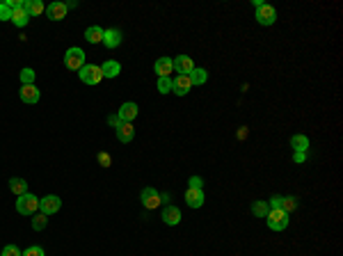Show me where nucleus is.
Here are the masks:
<instances>
[{"label":"nucleus","instance_id":"obj_21","mask_svg":"<svg viewBox=\"0 0 343 256\" xmlns=\"http://www.w3.org/2000/svg\"><path fill=\"white\" fill-rule=\"evenodd\" d=\"M103 27L101 25H91L85 30V39L89 41V44H103Z\"/></svg>","mask_w":343,"mask_h":256},{"label":"nucleus","instance_id":"obj_14","mask_svg":"<svg viewBox=\"0 0 343 256\" xmlns=\"http://www.w3.org/2000/svg\"><path fill=\"white\" fill-rule=\"evenodd\" d=\"M137 112H140V108H137V103H133V101H128V103H123L121 108H119V119H121V121H128L131 123L133 119L137 117Z\"/></svg>","mask_w":343,"mask_h":256},{"label":"nucleus","instance_id":"obj_6","mask_svg":"<svg viewBox=\"0 0 343 256\" xmlns=\"http://www.w3.org/2000/svg\"><path fill=\"white\" fill-rule=\"evenodd\" d=\"M59 206H62V199L57 195H48L44 199H39V210L44 215H55L59 210Z\"/></svg>","mask_w":343,"mask_h":256},{"label":"nucleus","instance_id":"obj_37","mask_svg":"<svg viewBox=\"0 0 343 256\" xmlns=\"http://www.w3.org/2000/svg\"><path fill=\"white\" fill-rule=\"evenodd\" d=\"M293 160H295V163H304V160H306V153H295V155H293Z\"/></svg>","mask_w":343,"mask_h":256},{"label":"nucleus","instance_id":"obj_34","mask_svg":"<svg viewBox=\"0 0 343 256\" xmlns=\"http://www.w3.org/2000/svg\"><path fill=\"white\" fill-rule=\"evenodd\" d=\"M121 119H119V114H110V117H108V126H112L114 128V131H117V128L119 126H121Z\"/></svg>","mask_w":343,"mask_h":256},{"label":"nucleus","instance_id":"obj_3","mask_svg":"<svg viewBox=\"0 0 343 256\" xmlns=\"http://www.w3.org/2000/svg\"><path fill=\"white\" fill-rule=\"evenodd\" d=\"M265 222L272 231H284L288 227V213H284L282 208H270L265 215Z\"/></svg>","mask_w":343,"mask_h":256},{"label":"nucleus","instance_id":"obj_13","mask_svg":"<svg viewBox=\"0 0 343 256\" xmlns=\"http://www.w3.org/2000/svg\"><path fill=\"white\" fill-rule=\"evenodd\" d=\"M185 201L190 208H201L204 206V190H197V187H188L185 190Z\"/></svg>","mask_w":343,"mask_h":256},{"label":"nucleus","instance_id":"obj_2","mask_svg":"<svg viewBox=\"0 0 343 256\" xmlns=\"http://www.w3.org/2000/svg\"><path fill=\"white\" fill-rule=\"evenodd\" d=\"M16 210L18 215H35L39 210V199L30 192H25V195L16 197Z\"/></svg>","mask_w":343,"mask_h":256},{"label":"nucleus","instance_id":"obj_9","mask_svg":"<svg viewBox=\"0 0 343 256\" xmlns=\"http://www.w3.org/2000/svg\"><path fill=\"white\" fill-rule=\"evenodd\" d=\"M153 71L158 73V78H169V73H174V59H172V57H160V59H155Z\"/></svg>","mask_w":343,"mask_h":256},{"label":"nucleus","instance_id":"obj_33","mask_svg":"<svg viewBox=\"0 0 343 256\" xmlns=\"http://www.w3.org/2000/svg\"><path fill=\"white\" fill-rule=\"evenodd\" d=\"M0 256H21V249H18L16 245H5V249Z\"/></svg>","mask_w":343,"mask_h":256},{"label":"nucleus","instance_id":"obj_16","mask_svg":"<svg viewBox=\"0 0 343 256\" xmlns=\"http://www.w3.org/2000/svg\"><path fill=\"white\" fill-rule=\"evenodd\" d=\"M163 222L169 224V227H176V224L181 222V210H178L176 206H165V210H163Z\"/></svg>","mask_w":343,"mask_h":256},{"label":"nucleus","instance_id":"obj_10","mask_svg":"<svg viewBox=\"0 0 343 256\" xmlns=\"http://www.w3.org/2000/svg\"><path fill=\"white\" fill-rule=\"evenodd\" d=\"M121 41H123V35L119 27H110V30L103 32V44L108 48H117V46H121Z\"/></svg>","mask_w":343,"mask_h":256},{"label":"nucleus","instance_id":"obj_27","mask_svg":"<svg viewBox=\"0 0 343 256\" xmlns=\"http://www.w3.org/2000/svg\"><path fill=\"white\" fill-rule=\"evenodd\" d=\"M35 78H37V73L32 71L30 67H25L21 71V82H23V85H35Z\"/></svg>","mask_w":343,"mask_h":256},{"label":"nucleus","instance_id":"obj_30","mask_svg":"<svg viewBox=\"0 0 343 256\" xmlns=\"http://www.w3.org/2000/svg\"><path fill=\"white\" fill-rule=\"evenodd\" d=\"M96 160H99V165H101V167H110V165H112V158H110V153H108V151H99Z\"/></svg>","mask_w":343,"mask_h":256},{"label":"nucleus","instance_id":"obj_19","mask_svg":"<svg viewBox=\"0 0 343 256\" xmlns=\"http://www.w3.org/2000/svg\"><path fill=\"white\" fill-rule=\"evenodd\" d=\"M101 73H103V78H117L121 73V64L114 62V59H108V62L101 64Z\"/></svg>","mask_w":343,"mask_h":256},{"label":"nucleus","instance_id":"obj_25","mask_svg":"<svg viewBox=\"0 0 343 256\" xmlns=\"http://www.w3.org/2000/svg\"><path fill=\"white\" fill-rule=\"evenodd\" d=\"M268 210H270L268 201H254V204H252V213H254L256 217H265Z\"/></svg>","mask_w":343,"mask_h":256},{"label":"nucleus","instance_id":"obj_12","mask_svg":"<svg viewBox=\"0 0 343 256\" xmlns=\"http://www.w3.org/2000/svg\"><path fill=\"white\" fill-rule=\"evenodd\" d=\"M67 3H50L48 7H46V14H48L50 21H62L64 16H67Z\"/></svg>","mask_w":343,"mask_h":256},{"label":"nucleus","instance_id":"obj_11","mask_svg":"<svg viewBox=\"0 0 343 256\" xmlns=\"http://www.w3.org/2000/svg\"><path fill=\"white\" fill-rule=\"evenodd\" d=\"M190 87H192V82H190V78H188V76H176V78H172V91H174V94L185 96L188 91H190Z\"/></svg>","mask_w":343,"mask_h":256},{"label":"nucleus","instance_id":"obj_20","mask_svg":"<svg viewBox=\"0 0 343 256\" xmlns=\"http://www.w3.org/2000/svg\"><path fill=\"white\" fill-rule=\"evenodd\" d=\"M23 9H25L27 12V16H39L41 12H46V5L41 3V0H25V3H23Z\"/></svg>","mask_w":343,"mask_h":256},{"label":"nucleus","instance_id":"obj_7","mask_svg":"<svg viewBox=\"0 0 343 256\" xmlns=\"http://www.w3.org/2000/svg\"><path fill=\"white\" fill-rule=\"evenodd\" d=\"M192 69H195V62H192L190 55H178V57L174 59V71H176L178 76H188Z\"/></svg>","mask_w":343,"mask_h":256},{"label":"nucleus","instance_id":"obj_22","mask_svg":"<svg viewBox=\"0 0 343 256\" xmlns=\"http://www.w3.org/2000/svg\"><path fill=\"white\" fill-rule=\"evenodd\" d=\"M291 146L295 153H306V149H309V137L306 135H293L291 137Z\"/></svg>","mask_w":343,"mask_h":256},{"label":"nucleus","instance_id":"obj_15","mask_svg":"<svg viewBox=\"0 0 343 256\" xmlns=\"http://www.w3.org/2000/svg\"><path fill=\"white\" fill-rule=\"evenodd\" d=\"M41 99V91L37 89V85H23L21 87V101L23 103H37Z\"/></svg>","mask_w":343,"mask_h":256},{"label":"nucleus","instance_id":"obj_24","mask_svg":"<svg viewBox=\"0 0 343 256\" xmlns=\"http://www.w3.org/2000/svg\"><path fill=\"white\" fill-rule=\"evenodd\" d=\"M9 190H12L16 197H21L27 192V183L23 181V178H12V181H9Z\"/></svg>","mask_w":343,"mask_h":256},{"label":"nucleus","instance_id":"obj_35","mask_svg":"<svg viewBox=\"0 0 343 256\" xmlns=\"http://www.w3.org/2000/svg\"><path fill=\"white\" fill-rule=\"evenodd\" d=\"M190 187H197V190H201V187H204V181H201L199 176H190Z\"/></svg>","mask_w":343,"mask_h":256},{"label":"nucleus","instance_id":"obj_8","mask_svg":"<svg viewBox=\"0 0 343 256\" xmlns=\"http://www.w3.org/2000/svg\"><path fill=\"white\" fill-rule=\"evenodd\" d=\"M160 201H163V197H160L153 187H144V190H142V204H144V208H149V210L158 208Z\"/></svg>","mask_w":343,"mask_h":256},{"label":"nucleus","instance_id":"obj_29","mask_svg":"<svg viewBox=\"0 0 343 256\" xmlns=\"http://www.w3.org/2000/svg\"><path fill=\"white\" fill-rule=\"evenodd\" d=\"M158 91L160 94H169L172 91V78H158Z\"/></svg>","mask_w":343,"mask_h":256},{"label":"nucleus","instance_id":"obj_23","mask_svg":"<svg viewBox=\"0 0 343 256\" xmlns=\"http://www.w3.org/2000/svg\"><path fill=\"white\" fill-rule=\"evenodd\" d=\"M188 78H190L192 85H204L206 78H208V71H206V69H197L195 67L190 73H188Z\"/></svg>","mask_w":343,"mask_h":256},{"label":"nucleus","instance_id":"obj_18","mask_svg":"<svg viewBox=\"0 0 343 256\" xmlns=\"http://www.w3.org/2000/svg\"><path fill=\"white\" fill-rule=\"evenodd\" d=\"M135 137V128H133V123H128V121H123L121 126L117 128V140L119 142H123V144H128V142Z\"/></svg>","mask_w":343,"mask_h":256},{"label":"nucleus","instance_id":"obj_5","mask_svg":"<svg viewBox=\"0 0 343 256\" xmlns=\"http://www.w3.org/2000/svg\"><path fill=\"white\" fill-rule=\"evenodd\" d=\"M274 21H277V9L272 5L263 3L261 7H256V23L259 25H272Z\"/></svg>","mask_w":343,"mask_h":256},{"label":"nucleus","instance_id":"obj_17","mask_svg":"<svg viewBox=\"0 0 343 256\" xmlns=\"http://www.w3.org/2000/svg\"><path fill=\"white\" fill-rule=\"evenodd\" d=\"M12 23L14 25H18V27H25L27 23H30V16H27V12L23 9V3L16 5V7L12 9Z\"/></svg>","mask_w":343,"mask_h":256},{"label":"nucleus","instance_id":"obj_4","mask_svg":"<svg viewBox=\"0 0 343 256\" xmlns=\"http://www.w3.org/2000/svg\"><path fill=\"white\" fill-rule=\"evenodd\" d=\"M78 76H80V80L85 82V85H99V82L103 80L101 67H96V64H85V67L78 71Z\"/></svg>","mask_w":343,"mask_h":256},{"label":"nucleus","instance_id":"obj_1","mask_svg":"<svg viewBox=\"0 0 343 256\" xmlns=\"http://www.w3.org/2000/svg\"><path fill=\"white\" fill-rule=\"evenodd\" d=\"M85 50L82 48H69L67 53H64V67L69 69V71H80L82 67H85Z\"/></svg>","mask_w":343,"mask_h":256},{"label":"nucleus","instance_id":"obj_28","mask_svg":"<svg viewBox=\"0 0 343 256\" xmlns=\"http://www.w3.org/2000/svg\"><path fill=\"white\" fill-rule=\"evenodd\" d=\"M297 208V199L295 197H282V210L284 213H291Z\"/></svg>","mask_w":343,"mask_h":256},{"label":"nucleus","instance_id":"obj_32","mask_svg":"<svg viewBox=\"0 0 343 256\" xmlns=\"http://www.w3.org/2000/svg\"><path fill=\"white\" fill-rule=\"evenodd\" d=\"M21 256H44V249L37 247V245H32V247H27L25 251H21Z\"/></svg>","mask_w":343,"mask_h":256},{"label":"nucleus","instance_id":"obj_26","mask_svg":"<svg viewBox=\"0 0 343 256\" xmlns=\"http://www.w3.org/2000/svg\"><path fill=\"white\" fill-rule=\"evenodd\" d=\"M46 224H48V215H44V213L37 215V213H35V219H32V229H35V231H41V229H46Z\"/></svg>","mask_w":343,"mask_h":256},{"label":"nucleus","instance_id":"obj_36","mask_svg":"<svg viewBox=\"0 0 343 256\" xmlns=\"http://www.w3.org/2000/svg\"><path fill=\"white\" fill-rule=\"evenodd\" d=\"M270 208H282V197H272V199L268 201Z\"/></svg>","mask_w":343,"mask_h":256},{"label":"nucleus","instance_id":"obj_31","mask_svg":"<svg viewBox=\"0 0 343 256\" xmlns=\"http://www.w3.org/2000/svg\"><path fill=\"white\" fill-rule=\"evenodd\" d=\"M0 21H12V7L7 3H0Z\"/></svg>","mask_w":343,"mask_h":256}]
</instances>
